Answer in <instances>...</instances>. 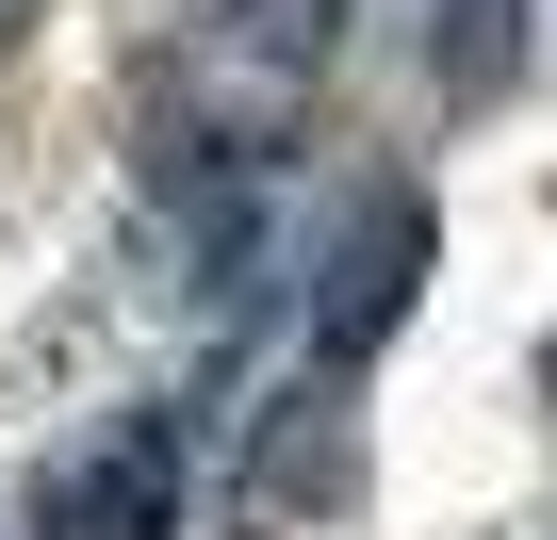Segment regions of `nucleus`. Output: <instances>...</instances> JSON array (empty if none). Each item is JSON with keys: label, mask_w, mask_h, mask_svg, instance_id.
Wrapping results in <instances>:
<instances>
[{"label": "nucleus", "mask_w": 557, "mask_h": 540, "mask_svg": "<svg viewBox=\"0 0 557 540\" xmlns=\"http://www.w3.org/2000/svg\"><path fill=\"white\" fill-rule=\"evenodd\" d=\"M426 246H443V229H426V197H410V180H377V197H361V229L329 246V296H312V361H329V377H345V361H377V344L410 328Z\"/></svg>", "instance_id": "obj_1"}, {"label": "nucleus", "mask_w": 557, "mask_h": 540, "mask_svg": "<svg viewBox=\"0 0 557 540\" xmlns=\"http://www.w3.org/2000/svg\"><path fill=\"white\" fill-rule=\"evenodd\" d=\"M66 524L83 540H181V426H115L66 475Z\"/></svg>", "instance_id": "obj_2"}, {"label": "nucleus", "mask_w": 557, "mask_h": 540, "mask_svg": "<svg viewBox=\"0 0 557 540\" xmlns=\"http://www.w3.org/2000/svg\"><path fill=\"white\" fill-rule=\"evenodd\" d=\"M443 83L459 99H508L524 83V0H443Z\"/></svg>", "instance_id": "obj_3"}, {"label": "nucleus", "mask_w": 557, "mask_h": 540, "mask_svg": "<svg viewBox=\"0 0 557 540\" xmlns=\"http://www.w3.org/2000/svg\"><path fill=\"white\" fill-rule=\"evenodd\" d=\"M262 491H278V507H329V491H345V459H329V410H312V393L278 410V442H262Z\"/></svg>", "instance_id": "obj_4"}]
</instances>
